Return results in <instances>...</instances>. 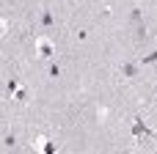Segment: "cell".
<instances>
[{"mask_svg": "<svg viewBox=\"0 0 157 154\" xmlns=\"http://www.w3.org/2000/svg\"><path fill=\"white\" fill-rule=\"evenodd\" d=\"M6 36H8V22L0 19V39H6Z\"/></svg>", "mask_w": 157, "mask_h": 154, "instance_id": "obj_10", "label": "cell"}, {"mask_svg": "<svg viewBox=\"0 0 157 154\" xmlns=\"http://www.w3.org/2000/svg\"><path fill=\"white\" fill-rule=\"evenodd\" d=\"M47 74H50V77H58V74H61V66H58V63H50V66H47Z\"/></svg>", "mask_w": 157, "mask_h": 154, "instance_id": "obj_9", "label": "cell"}, {"mask_svg": "<svg viewBox=\"0 0 157 154\" xmlns=\"http://www.w3.org/2000/svg\"><path fill=\"white\" fill-rule=\"evenodd\" d=\"M41 149H44L47 154H52L55 149H58V146H55V143H50V141H44V146H41Z\"/></svg>", "mask_w": 157, "mask_h": 154, "instance_id": "obj_11", "label": "cell"}, {"mask_svg": "<svg viewBox=\"0 0 157 154\" xmlns=\"http://www.w3.org/2000/svg\"><path fill=\"white\" fill-rule=\"evenodd\" d=\"M0 3H3V0H0Z\"/></svg>", "mask_w": 157, "mask_h": 154, "instance_id": "obj_12", "label": "cell"}, {"mask_svg": "<svg viewBox=\"0 0 157 154\" xmlns=\"http://www.w3.org/2000/svg\"><path fill=\"white\" fill-rule=\"evenodd\" d=\"M132 22H135V28H138V39L144 41L146 39V25H144V14H141V8H132Z\"/></svg>", "mask_w": 157, "mask_h": 154, "instance_id": "obj_3", "label": "cell"}, {"mask_svg": "<svg viewBox=\"0 0 157 154\" xmlns=\"http://www.w3.org/2000/svg\"><path fill=\"white\" fill-rule=\"evenodd\" d=\"M17 88H19V77H8V80H6V91H8V94H14Z\"/></svg>", "mask_w": 157, "mask_h": 154, "instance_id": "obj_6", "label": "cell"}, {"mask_svg": "<svg viewBox=\"0 0 157 154\" xmlns=\"http://www.w3.org/2000/svg\"><path fill=\"white\" fill-rule=\"evenodd\" d=\"M138 63H141V66H149V63H157V50L146 52V55H141V58H138Z\"/></svg>", "mask_w": 157, "mask_h": 154, "instance_id": "obj_5", "label": "cell"}, {"mask_svg": "<svg viewBox=\"0 0 157 154\" xmlns=\"http://www.w3.org/2000/svg\"><path fill=\"white\" fill-rule=\"evenodd\" d=\"M3 146H6V149H14V146H17V135H14V132H6V138H3Z\"/></svg>", "mask_w": 157, "mask_h": 154, "instance_id": "obj_7", "label": "cell"}, {"mask_svg": "<svg viewBox=\"0 0 157 154\" xmlns=\"http://www.w3.org/2000/svg\"><path fill=\"white\" fill-rule=\"evenodd\" d=\"M39 28H41V30H52V28H55V14H52L50 8L41 11V17H39Z\"/></svg>", "mask_w": 157, "mask_h": 154, "instance_id": "obj_2", "label": "cell"}, {"mask_svg": "<svg viewBox=\"0 0 157 154\" xmlns=\"http://www.w3.org/2000/svg\"><path fill=\"white\" fill-rule=\"evenodd\" d=\"M14 99H17V102H28V88H22V85H19V88L14 91Z\"/></svg>", "mask_w": 157, "mask_h": 154, "instance_id": "obj_8", "label": "cell"}, {"mask_svg": "<svg viewBox=\"0 0 157 154\" xmlns=\"http://www.w3.org/2000/svg\"><path fill=\"white\" fill-rule=\"evenodd\" d=\"M36 52H39L41 58H47V61H50V58L55 55V47H52V41H50V39L39 36V39H36Z\"/></svg>", "mask_w": 157, "mask_h": 154, "instance_id": "obj_1", "label": "cell"}, {"mask_svg": "<svg viewBox=\"0 0 157 154\" xmlns=\"http://www.w3.org/2000/svg\"><path fill=\"white\" fill-rule=\"evenodd\" d=\"M138 72H141V63H138V61H127V63H121V77L132 80V77H138Z\"/></svg>", "mask_w": 157, "mask_h": 154, "instance_id": "obj_4", "label": "cell"}]
</instances>
